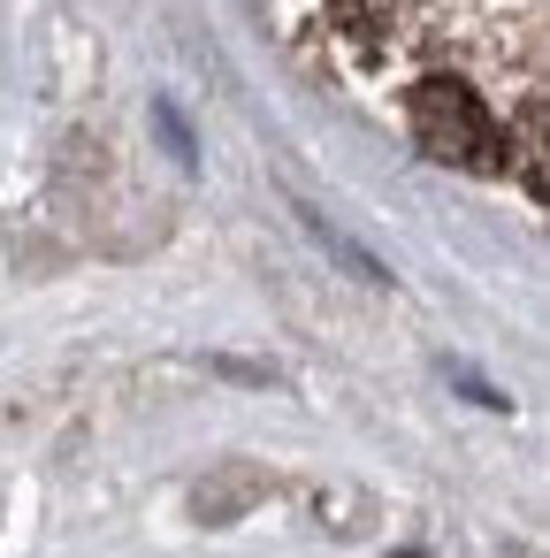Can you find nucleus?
Returning <instances> with one entry per match:
<instances>
[{"label": "nucleus", "instance_id": "obj_1", "mask_svg": "<svg viewBox=\"0 0 550 558\" xmlns=\"http://www.w3.org/2000/svg\"><path fill=\"white\" fill-rule=\"evenodd\" d=\"M405 123H413V138H420V154L428 161H451V169H504V131H497V116L466 93V85H451V77H428V85H413V100H405Z\"/></svg>", "mask_w": 550, "mask_h": 558}]
</instances>
